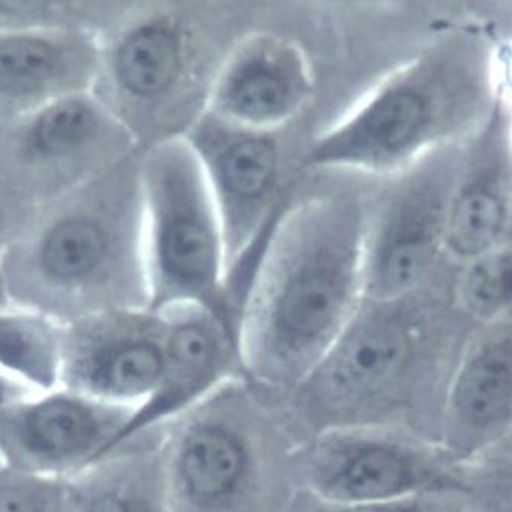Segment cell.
Wrapping results in <instances>:
<instances>
[{"label":"cell","mask_w":512,"mask_h":512,"mask_svg":"<svg viewBox=\"0 0 512 512\" xmlns=\"http://www.w3.org/2000/svg\"><path fill=\"white\" fill-rule=\"evenodd\" d=\"M159 314L166 317L167 325L163 372L152 395L133 410L109 453L138 436L164 430L225 384L245 376L239 338L221 318L202 308Z\"/></svg>","instance_id":"11"},{"label":"cell","mask_w":512,"mask_h":512,"mask_svg":"<svg viewBox=\"0 0 512 512\" xmlns=\"http://www.w3.org/2000/svg\"><path fill=\"white\" fill-rule=\"evenodd\" d=\"M467 512H512V456L490 454L462 467Z\"/></svg>","instance_id":"20"},{"label":"cell","mask_w":512,"mask_h":512,"mask_svg":"<svg viewBox=\"0 0 512 512\" xmlns=\"http://www.w3.org/2000/svg\"><path fill=\"white\" fill-rule=\"evenodd\" d=\"M164 430L138 436L62 483L65 512H173Z\"/></svg>","instance_id":"14"},{"label":"cell","mask_w":512,"mask_h":512,"mask_svg":"<svg viewBox=\"0 0 512 512\" xmlns=\"http://www.w3.org/2000/svg\"><path fill=\"white\" fill-rule=\"evenodd\" d=\"M54 512H65V511H63L62 505H60V500H59V505H57L56 511H54Z\"/></svg>","instance_id":"27"},{"label":"cell","mask_w":512,"mask_h":512,"mask_svg":"<svg viewBox=\"0 0 512 512\" xmlns=\"http://www.w3.org/2000/svg\"><path fill=\"white\" fill-rule=\"evenodd\" d=\"M181 135L195 152L218 207L230 274L282 210L279 141L276 133L242 129L205 112Z\"/></svg>","instance_id":"8"},{"label":"cell","mask_w":512,"mask_h":512,"mask_svg":"<svg viewBox=\"0 0 512 512\" xmlns=\"http://www.w3.org/2000/svg\"><path fill=\"white\" fill-rule=\"evenodd\" d=\"M141 175L147 309H207L239 338L224 225L192 147L181 133L161 138Z\"/></svg>","instance_id":"4"},{"label":"cell","mask_w":512,"mask_h":512,"mask_svg":"<svg viewBox=\"0 0 512 512\" xmlns=\"http://www.w3.org/2000/svg\"><path fill=\"white\" fill-rule=\"evenodd\" d=\"M436 60H415L387 75L318 133L303 169L386 176L412 166L453 121L457 86Z\"/></svg>","instance_id":"5"},{"label":"cell","mask_w":512,"mask_h":512,"mask_svg":"<svg viewBox=\"0 0 512 512\" xmlns=\"http://www.w3.org/2000/svg\"><path fill=\"white\" fill-rule=\"evenodd\" d=\"M65 335L57 337L42 323L0 318V370L30 393L63 387Z\"/></svg>","instance_id":"16"},{"label":"cell","mask_w":512,"mask_h":512,"mask_svg":"<svg viewBox=\"0 0 512 512\" xmlns=\"http://www.w3.org/2000/svg\"><path fill=\"white\" fill-rule=\"evenodd\" d=\"M413 295L363 299L317 369L282 395L303 439L332 428L372 427L439 445L445 392L465 344L453 349Z\"/></svg>","instance_id":"2"},{"label":"cell","mask_w":512,"mask_h":512,"mask_svg":"<svg viewBox=\"0 0 512 512\" xmlns=\"http://www.w3.org/2000/svg\"><path fill=\"white\" fill-rule=\"evenodd\" d=\"M366 224V204L350 193L280 210L240 321L248 380L285 395L328 355L364 299Z\"/></svg>","instance_id":"1"},{"label":"cell","mask_w":512,"mask_h":512,"mask_svg":"<svg viewBox=\"0 0 512 512\" xmlns=\"http://www.w3.org/2000/svg\"><path fill=\"white\" fill-rule=\"evenodd\" d=\"M192 33L175 14L143 20L123 37L114 57L118 85L133 100L164 106L192 74Z\"/></svg>","instance_id":"15"},{"label":"cell","mask_w":512,"mask_h":512,"mask_svg":"<svg viewBox=\"0 0 512 512\" xmlns=\"http://www.w3.org/2000/svg\"><path fill=\"white\" fill-rule=\"evenodd\" d=\"M305 442L280 393L230 381L164 428L173 512L288 511Z\"/></svg>","instance_id":"3"},{"label":"cell","mask_w":512,"mask_h":512,"mask_svg":"<svg viewBox=\"0 0 512 512\" xmlns=\"http://www.w3.org/2000/svg\"><path fill=\"white\" fill-rule=\"evenodd\" d=\"M462 303L473 317L494 321L512 309V251L479 257L462 282Z\"/></svg>","instance_id":"19"},{"label":"cell","mask_w":512,"mask_h":512,"mask_svg":"<svg viewBox=\"0 0 512 512\" xmlns=\"http://www.w3.org/2000/svg\"><path fill=\"white\" fill-rule=\"evenodd\" d=\"M297 467L300 488L334 502L462 494V467L439 445L386 428L321 431L302 445Z\"/></svg>","instance_id":"6"},{"label":"cell","mask_w":512,"mask_h":512,"mask_svg":"<svg viewBox=\"0 0 512 512\" xmlns=\"http://www.w3.org/2000/svg\"><path fill=\"white\" fill-rule=\"evenodd\" d=\"M506 222L505 196L490 179H474L448 202L444 245L464 259L493 251Z\"/></svg>","instance_id":"17"},{"label":"cell","mask_w":512,"mask_h":512,"mask_svg":"<svg viewBox=\"0 0 512 512\" xmlns=\"http://www.w3.org/2000/svg\"><path fill=\"white\" fill-rule=\"evenodd\" d=\"M30 395H36V393H30L28 390L22 389L19 384L11 381L10 378L0 370V410Z\"/></svg>","instance_id":"25"},{"label":"cell","mask_w":512,"mask_h":512,"mask_svg":"<svg viewBox=\"0 0 512 512\" xmlns=\"http://www.w3.org/2000/svg\"><path fill=\"white\" fill-rule=\"evenodd\" d=\"M512 433V326L467 340L442 406L439 447L457 467L496 451Z\"/></svg>","instance_id":"12"},{"label":"cell","mask_w":512,"mask_h":512,"mask_svg":"<svg viewBox=\"0 0 512 512\" xmlns=\"http://www.w3.org/2000/svg\"><path fill=\"white\" fill-rule=\"evenodd\" d=\"M286 512H467L462 494L441 493L392 502H334L300 488Z\"/></svg>","instance_id":"22"},{"label":"cell","mask_w":512,"mask_h":512,"mask_svg":"<svg viewBox=\"0 0 512 512\" xmlns=\"http://www.w3.org/2000/svg\"><path fill=\"white\" fill-rule=\"evenodd\" d=\"M491 454H503V456H512V433L502 442L499 448L496 451H493ZM490 456V454H488Z\"/></svg>","instance_id":"26"},{"label":"cell","mask_w":512,"mask_h":512,"mask_svg":"<svg viewBox=\"0 0 512 512\" xmlns=\"http://www.w3.org/2000/svg\"><path fill=\"white\" fill-rule=\"evenodd\" d=\"M130 415L65 387L25 396L0 410V464L66 482L109 453Z\"/></svg>","instance_id":"7"},{"label":"cell","mask_w":512,"mask_h":512,"mask_svg":"<svg viewBox=\"0 0 512 512\" xmlns=\"http://www.w3.org/2000/svg\"><path fill=\"white\" fill-rule=\"evenodd\" d=\"M166 332V317L147 308L85 321L65 335L63 387L133 412L163 372Z\"/></svg>","instance_id":"10"},{"label":"cell","mask_w":512,"mask_h":512,"mask_svg":"<svg viewBox=\"0 0 512 512\" xmlns=\"http://www.w3.org/2000/svg\"><path fill=\"white\" fill-rule=\"evenodd\" d=\"M97 127V117L86 104L68 101L43 115L33 133L34 146L45 153L65 152L85 143Z\"/></svg>","instance_id":"23"},{"label":"cell","mask_w":512,"mask_h":512,"mask_svg":"<svg viewBox=\"0 0 512 512\" xmlns=\"http://www.w3.org/2000/svg\"><path fill=\"white\" fill-rule=\"evenodd\" d=\"M447 208L435 188L422 184L409 185L381 208H367L364 299L415 294L444 245Z\"/></svg>","instance_id":"13"},{"label":"cell","mask_w":512,"mask_h":512,"mask_svg":"<svg viewBox=\"0 0 512 512\" xmlns=\"http://www.w3.org/2000/svg\"><path fill=\"white\" fill-rule=\"evenodd\" d=\"M62 483L0 467V512H54Z\"/></svg>","instance_id":"24"},{"label":"cell","mask_w":512,"mask_h":512,"mask_svg":"<svg viewBox=\"0 0 512 512\" xmlns=\"http://www.w3.org/2000/svg\"><path fill=\"white\" fill-rule=\"evenodd\" d=\"M315 83L299 42L266 31L248 34L211 78L202 112L242 129L277 133L309 106Z\"/></svg>","instance_id":"9"},{"label":"cell","mask_w":512,"mask_h":512,"mask_svg":"<svg viewBox=\"0 0 512 512\" xmlns=\"http://www.w3.org/2000/svg\"><path fill=\"white\" fill-rule=\"evenodd\" d=\"M109 236L92 219H71L49 234L43 245L42 262L51 276L80 279L94 273L106 259Z\"/></svg>","instance_id":"18"},{"label":"cell","mask_w":512,"mask_h":512,"mask_svg":"<svg viewBox=\"0 0 512 512\" xmlns=\"http://www.w3.org/2000/svg\"><path fill=\"white\" fill-rule=\"evenodd\" d=\"M57 68L51 46L33 39H14L0 45V92H22L37 88Z\"/></svg>","instance_id":"21"}]
</instances>
